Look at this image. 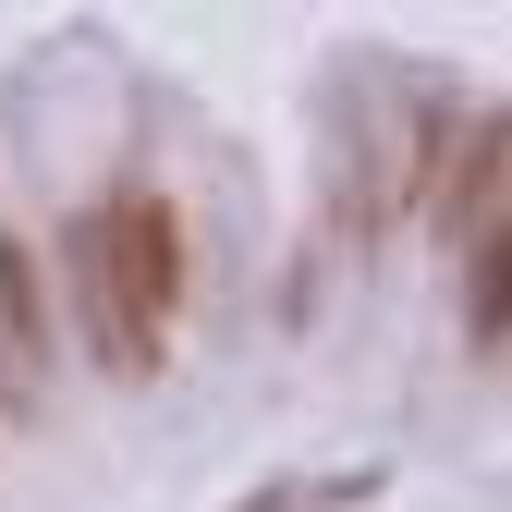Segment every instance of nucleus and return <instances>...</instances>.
Segmentation results:
<instances>
[{"instance_id": "nucleus-4", "label": "nucleus", "mask_w": 512, "mask_h": 512, "mask_svg": "<svg viewBox=\"0 0 512 512\" xmlns=\"http://www.w3.org/2000/svg\"><path fill=\"white\" fill-rule=\"evenodd\" d=\"M464 305H476V354H500V244L464 256Z\"/></svg>"}, {"instance_id": "nucleus-1", "label": "nucleus", "mask_w": 512, "mask_h": 512, "mask_svg": "<svg viewBox=\"0 0 512 512\" xmlns=\"http://www.w3.org/2000/svg\"><path fill=\"white\" fill-rule=\"evenodd\" d=\"M74 293H86V330L110 354V378H147L171 317H183V208L159 183H122V196L74 232Z\"/></svg>"}, {"instance_id": "nucleus-3", "label": "nucleus", "mask_w": 512, "mask_h": 512, "mask_svg": "<svg viewBox=\"0 0 512 512\" xmlns=\"http://www.w3.org/2000/svg\"><path fill=\"white\" fill-rule=\"evenodd\" d=\"M439 232L452 244H500V110H476L452 159H439Z\"/></svg>"}, {"instance_id": "nucleus-2", "label": "nucleus", "mask_w": 512, "mask_h": 512, "mask_svg": "<svg viewBox=\"0 0 512 512\" xmlns=\"http://www.w3.org/2000/svg\"><path fill=\"white\" fill-rule=\"evenodd\" d=\"M0 391L37 403L49 391V281H37V256L0 232Z\"/></svg>"}]
</instances>
